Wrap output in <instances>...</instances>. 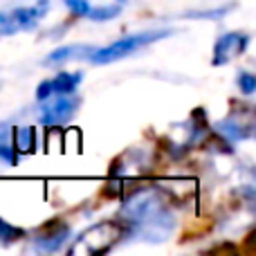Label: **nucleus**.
Returning a JSON list of instances; mask_svg holds the SVG:
<instances>
[{"mask_svg":"<svg viewBox=\"0 0 256 256\" xmlns=\"http://www.w3.org/2000/svg\"><path fill=\"white\" fill-rule=\"evenodd\" d=\"M171 36V30H148V32H137V34L124 36L120 40H112L106 48H94L92 54L88 56L90 63L94 66H106V63L120 61V58H126L128 54H135L137 50L146 48V45L155 43V40H162Z\"/></svg>","mask_w":256,"mask_h":256,"instance_id":"nucleus-2","label":"nucleus"},{"mask_svg":"<svg viewBox=\"0 0 256 256\" xmlns=\"http://www.w3.org/2000/svg\"><path fill=\"white\" fill-rule=\"evenodd\" d=\"M66 7L70 9L74 16L79 18H88L94 22H104L110 18L120 16L124 9L126 0H106V2H92V0H63Z\"/></svg>","mask_w":256,"mask_h":256,"instance_id":"nucleus-5","label":"nucleus"},{"mask_svg":"<svg viewBox=\"0 0 256 256\" xmlns=\"http://www.w3.org/2000/svg\"><path fill=\"white\" fill-rule=\"evenodd\" d=\"M81 81H84L81 72H58L56 76L43 81L36 88V99L45 102V99L54 97V94H74L76 88L81 86Z\"/></svg>","mask_w":256,"mask_h":256,"instance_id":"nucleus-8","label":"nucleus"},{"mask_svg":"<svg viewBox=\"0 0 256 256\" xmlns=\"http://www.w3.org/2000/svg\"><path fill=\"white\" fill-rule=\"evenodd\" d=\"M50 2L40 0V2L32 4V7H16L9 12H0V38L2 36H12L18 32H30L40 22V18L48 14Z\"/></svg>","mask_w":256,"mask_h":256,"instance_id":"nucleus-3","label":"nucleus"},{"mask_svg":"<svg viewBox=\"0 0 256 256\" xmlns=\"http://www.w3.org/2000/svg\"><path fill=\"white\" fill-rule=\"evenodd\" d=\"M0 160H4L9 166L18 164V155L14 150V142H12V128H2L0 130Z\"/></svg>","mask_w":256,"mask_h":256,"instance_id":"nucleus-11","label":"nucleus"},{"mask_svg":"<svg viewBox=\"0 0 256 256\" xmlns=\"http://www.w3.org/2000/svg\"><path fill=\"white\" fill-rule=\"evenodd\" d=\"M92 45H66V48H58L54 52H50L45 56L43 66L45 68H58L68 61H74V58H88L92 54Z\"/></svg>","mask_w":256,"mask_h":256,"instance_id":"nucleus-9","label":"nucleus"},{"mask_svg":"<svg viewBox=\"0 0 256 256\" xmlns=\"http://www.w3.org/2000/svg\"><path fill=\"white\" fill-rule=\"evenodd\" d=\"M250 45V34L245 32H227V34L218 36V40L214 43V66H225L232 58H236L238 54H243Z\"/></svg>","mask_w":256,"mask_h":256,"instance_id":"nucleus-7","label":"nucleus"},{"mask_svg":"<svg viewBox=\"0 0 256 256\" xmlns=\"http://www.w3.org/2000/svg\"><path fill=\"white\" fill-rule=\"evenodd\" d=\"M132 234V227L126 218H115V220H102L97 225L88 227L84 234L74 238V245L68 250V254H106L120 243L122 238H128Z\"/></svg>","mask_w":256,"mask_h":256,"instance_id":"nucleus-1","label":"nucleus"},{"mask_svg":"<svg viewBox=\"0 0 256 256\" xmlns=\"http://www.w3.org/2000/svg\"><path fill=\"white\" fill-rule=\"evenodd\" d=\"M70 234H72V227L68 225L66 220L61 218H52L48 220L43 227H38L34 236V248L38 252H48V254H54V252H61L66 250V243L70 240Z\"/></svg>","mask_w":256,"mask_h":256,"instance_id":"nucleus-4","label":"nucleus"},{"mask_svg":"<svg viewBox=\"0 0 256 256\" xmlns=\"http://www.w3.org/2000/svg\"><path fill=\"white\" fill-rule=\"evenodd\" d=\"M12 142H14V150H16L18 158L27 153H34V148H36L34 128H12Z\"/></svg>","mask_w":256,"mask_h":256,"instance_id":"nucleus-10","label":"nucleus"},{"mask_svg":"<svg viewBox=\"0 0 256 256\" xmlns=\"http://www.w3.org/2000/svg\"><path fill=\"white\" fill-rule=\"evenodd\" d=\"M45 106L40 110V124L43 126H63L74 117L79 102L74 99V94H54V97L45 99Z\"/></svg>","mask_w":256,"mask_h":256,"instance_id":"nucleus-6","label":"nucleus"},{"mask_svg":"<svg viewBox=\"0 0 256 256\" xmlns=\"http://www.w3.org/2000/svg\"><path fill=\"white\" fill-rule=\"evenodd\" d=\"M25 236H27L25 230H20V227H16L0 218V245H14L20 238H25Z\"/></svg>","mask_w":256,"mask_h":256,"instance_id":"nucleus-12","label":"nucleus"},{"mask_svg":"<svg viewBox=\"0 0 256 256\" xmlns=\"http://www.w3.org/2000/svg\"><path fill=\"white\" fill-rule=\"evenodd\" d=\"M238 88L245 97H252L256 90V76L250 74V72H240L238 74Z\"/></svg>","mask_w":256,"mask_h":256,"instance_id":"nucleus-13","label":"nucleus"}]
</instances>
